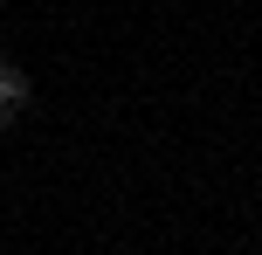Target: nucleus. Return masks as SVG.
Segmentation results:
<instances>
[{
  "instance_id": "1",
  "label": "nucleus",
  "mask_w": 262,
  "mask_h": 255,
  "mask_svg": "<svg viewBox=\"0 0 262 255\" xmlns=\"http://www.w3.org/2000/svg\"><path fill=\"white\" fill-rule=\"evenodd\" d=\"M21 110H28V76H21L14 62H0V131H7Z\"/></svg>"
}]
</instances>
